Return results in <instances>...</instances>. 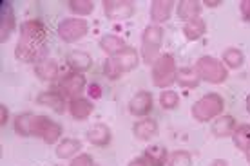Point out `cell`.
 Wrapping results in <instances>:
<instances>
[{
	"label": "cell",
	"mask_w": 250,
	"mask_h": 166,
	"mask_svg": "<svg viewBox=\"0 0 250 166\" xmlns=\"http://www.w3.org/2000/svg\"><path fill=\"white\" fill-rule=\"evenodd\" d=\"M178 63L176 58L170 53H162L156 62L150 65V80L152 85L165 91L176 83V76H178Z\"/></svg>",
	"instance_id": "obj_1"
},
{
	"label": "cell",
	"mask_w": 250,
	"mask_h": 166,
	"mask_svg": "<svg viewBox=\"0 0 250 166\" xmlns=\"http://www.w3.org/2000/svg\"><path fill=\"white\" fill-rule=\"evenodd\" d=\"M163 37H165L163 25H145L144 33H142V43H140V56L145 65H152L160 58Z\"/></svg>",
	"instance_id": "obj_2"
},
{
	"label": "cell",
	"mask_w": 250,
	"mask_h": 166,
	"mask_svg": "<svg viewBox=\"0 0 250 166\" xmlns=\"http://www.w3.org/2000/svg\"><path fill=\"white\" fill-rule=\"evenodd\" d=\"M225 111V99L218 92H208L205 96H201L196 103H192L190 114L192 119H196L198 123H210L216 117H219Z\"/></svg>",
	"instance_id": "obj_3"
},
{
	"label": "cell",
	"mask_w": 250,
	"mask_h": 166,
	"mask_svg": "<svg viewBox=\"0 0 250 166\" xmlns=\"http://www.w3.org/2000/svg\"><path fill=\"white\" fill-rule=\"evenodd\" d=\"M194 67L198 71L201 81L212 83V85H221L229 80V69L216 56H201L196 60Z\"/></svg>",
	"instance_id": "obj_4"
},
{
	"label": "cell",
	"mask_w": 250,
	"mask_h": 166,
	"mask_svg": "<svg viewBox=\"0 0 250 166\" xmlns=\"http://www.w3.org/2000/svg\"><path fill=\"white\" fill-rule=\"evenodd\" d=\"M89 24L85 18H78V17H65L58 22L57 35L63 43H75L80 42L83 37H87Z\"/></svg>",
	"instance_id": "obj_5"
},
{
	"label": "cell",
	"mask_w": 250,
	"mask_h": 166,
	"mask_svg": "<svg viewBox=\"0 0 250 166\" xmlns=\"http://www.w3.org/2000/svg\"><path fill=\"white\" fill-rule=\"evenodd\" d=\"M62 125L47 116H37L33 123V137H40L45 145H55L62 141Z\"/></svg>",
	"instance_id": "obj_6"
},
{
	"label": "cell",
	"mask_w": 250,
	"mask_h": 166,
	"mask_svg": "<svg viewBox=\"0 0 250 166\" xmlns=\"http://www.w3.org/2000/svg\"><path fill=\"white\" fill-rule=\"evenodd\" d=\"M15 58L22 63L37 65L38 62L49 58V45H47V42L37 43V42H24V40H19L17 45H15Z\"/></svg>",
	"instance_id": "obj_7"
},
{
	"label": "cell",
	"mask_w": 250,
	"mask_h": 166,
	"mask_svg": "<svg viewBox=\"0 0 250 166\" xmlns=\"http://www.w3.org/2000/svg\"><path fill=\"white\" fill-rule=\"evenodd\" d=\"M85 89H87V78H85V74L73 73V71L63 73L57 81V91L62 92L67 99L80 98L82 94L85 92Z\"/></svg>",
	"instance_id": "obj_8"
},
{
	"label": "cell",
	"mask_w": 250,
	"mask_h": 166,
	"mask_svg": "<svg viewBox=\"0 0 250 166\" xmlns=\"http://www.w3.org/2000/svg\"><path fill=\"white\" fill-rule=\"evenodd\" d=\"M102 9L109 20H127L136 13V2L131 0H104Z\"/></svg>",
	"instance_id": "obj_9"
},
{
	"label": "cell",
	"mask_w": 250,
	"mask_h": 166,
	"mask_svg": "<svg viewBox=\"0 0 250 166\" xmlns=\"http://www.w3.org/2000/svg\"><path fill=\"white\" fill-rule=\"evenodd\" d=\"M17 17H15V9L9 0H2L0 2V40L7 42L13 37V33L17 31Z\"/></svg>",
	"instance_id": "obj_10"
},
{
	"label": "cell",
	"mask_w": 250,
	"mask_h": 166,
	"mask_svg": "<svg viewBox=\"0 0 250 166\" xmlns=\"http://www.w3.org/2000/svg\"><path fill=\"white\" fill-rule=\"evenodd\" d=\"M47 29L40 20H25L19 27V40L24 42H37V43H45L47 40Z\"/></svg>",
	"instance_id": "obj_11"
},
{
	"label": "cell",
	"mask_w": 250,
	"mask_h": 166,
	"mask_svg": "<svg viewBox=\"0 0 250 166\" xmlns=\"http://www.w3.org/2000/svg\"><path fill=\"white\" fill-rule=\"evenodd\" d=\"M152 109H154V98H152V92H149V91H138L129 99V112L138 119L149 117Z\"/></svg>",
	"instance_id": "obj_12"
},
{
	"label": "cell",
	"mask_w": 250,
	"mask_h": 166,
	"mask_svg": "<svg viewBox=\"0 0 250 166\" xmlns=\"http://www.w3.org/2000/svg\"><path fill=\"white\" fill-rule=\"evenodd\" d=\"M37 103L42 105V107H47L57 114H65L69 107V99L62 92H58L57 89H53V91H44V92L38 94Z\"/></svg>",
	"instance_id": "obj_13"
},
{
	"label": "cell",
	"mask_w": 250,
	"mask_h": 166,
	"mask_svg": "<svg viewBox=\"0 0 250 166\" xmlns=\"http://www.w3.org/2000/svg\"><path fill=\"white\" fill-rule=\"evenodd\" d=\"M174 7H176V2H172V0H152L149 6L150 24L163 25L165 22H169Z\"/></svg>",
	"instance_id": "obj_14"
},
{
	"label": "cell",
	"mask_w": 250,
	"mask_h": 166,
	"mask_svg": "<svg viewBox=\"0 0 250 166\" xmlns=\"http://www.w3.org/2000/svg\"><path fill=\"white\" fill-rule=\"evenodd\" d=\"M67 112L75 121H87L94 112V101L91 98H85V96L69 99Z\"/></svg>",
	"instance_id": "obj_15"
},
{
	"label": "cell",
	"mask_w": 250,
	"mask_h": 166,
	"mask_svg": "<svg viewBox=\"0 0 250 166\" xmlns=\"http://www.w3.org/2000/svg\"><path fill=\"white\" fill-rule=\"evenodd\" d=\"M85 137H87L89 145L96 148H105L113 141V130L105 123H96L85 132Z\"/></svg>",
	"instance_id": "obj_16"
},
{
	"label": "cell",
	"mask_w": 250,
	"mask_h": 166,
	"mask_svg": "<svg viewBox=\"0 0 250 166\" xmlns=\"http://www.w3.org/2000/svg\"><path fill=\"white\" fill-rule=\"evenodd\" d=\"M35 76H37L40 81H45V83H53V81H57L60 78V65L55 58H45L42 62H38L35 67Z\"/></svg>",
	"instance_id": "obj_17"
},
{
	"label": "cell",
	"mask_w": 250,
	"mask_h": 166,
	"mask_svg": "<svg viewBox=\"0 0 250 166\" xmlns=\"http://www.w3.org/2000/svg\"><path fill=\"white\" fill-rule=\"evenodd\" d=\"M65 63H67L69 71L85 74L93 69V56L89 55L87 51H71L65 56Z\"/></svg>",
	"instance_id": "obj_18"
},
{
	"label": "cell",
	"mask_w": 250,
	"mask_h": 166,
	"mask_svg": "<svg viewBox=\"0 0 250 166\" xmlns=\"http://www.w3.org/2000/svg\"><path fill=\"white\" fill-rule=\"evenodd\" d=\"M160 132V127H158V121L152 119V117H142L138 119L136 123L132 125V135L136 137L138 141H150L154 139Z\"/></svg>",
	"instance_id": "obj_19"
},
{
	"label": "cell",
	"mask_w": 250,
	"mask_h": 166,
	"mask_svg": "<svg viewBox=\"0 0 250 166\" xmlns=\"http://www.w3.org/2000/svg\"><path fill=\"white\" fill-rule=\"evenodd\" d=\"M238 127V121L236 117L230 116V114H221L219 117H216L210 125V132L216 139H225V137H232L234 130Z\"/></svg>",
	"instance_id": "obj_20"
},
{
	"label": "cell",
	"mask_w": 250,
	"mask_h": 166,
	"mask_svg": "<svg viewBox=\"0 0 250 166\" xmlns=\"http://www.w3.org/2000/svg\"><path fill=\"white\" fill-rule=\"evenodd\" d=\"M82 145L80 139H75V137H63L62 141L55 147V155L62 161H71L73 157H76L78 154H82Z\"/></svg>",
	"instance_id": "obj_21"
},
{
	"label": "cell",
	"mask_w": 250,
	"mask_h": 166,
	"mask_svg": "<svg viewBox=\"0 0 250 166\" xmlns=\"http://www.w3.org/2000/svg\"><path fill=\"white\" fill-rule=\"evenodd\" d=\"M114 58H116V62H118V65L122 67L124 73H131V71H134V69L140 65V62H142L140 51L131 47V45H125L124 49L120 51Z\"/></svg>",
	"instance_id": "obj_22"
},
{
	"label": "cell",
	"mask_w": 250,
	"mask_h": 166,
	"mask_svg": "<svg viewBox=\"0 0 250 166\" xmlns=\"http://www.w3.org/2000/svg\"><path fill=\"white\" fill-rule=\"evenodd\" d=\"M203 11V4L198 0H182L176 4V15L183 22H190L194 18H200Z\"/></svg>",
	"instance_id": "obj_23"
},
{
	"label": "cell",
	"mask_w": 250,
	"mask_h": 166,
	"mask_svg": "<svg viewBox=\"0 0 250 166\" xmlns=\"http://www.w3.org/2000/svg\"><path fill=\"white\" fill-rule=\"evenodd\" d=\"M37 114L25 111L20 112L19 116L13 117V129L19 137H33V123H35Z\"/></svg>",
	"instance_id": "obj_24"
},
{
	"label": "cell",
	"mask_w": 250,
	"mask_h": 166,
	"mask_svg": "<svg viewBox=\"0 0 250 166\" xmlns=\"http://www.w3.org/2000/svg\"><path fill=\"white\" fill-rule=\"evenodd\" d=\"M98 45H100V49L107 55V58H111V56L118 55L127 43H125L124 37L114 35V33H107V35H104V37L98 40Z\"/></svg>",
	"instance_id": "obj_25"
},
{
	"label": "cell",
	"mask_w": 250,
	"mask_h": 166,
	"mask_svg": "<svg viewBox=\"0 0 250 166\" xmlns=\"http://www.w3.org/2000/svg\"><path fill=\"white\" fill-rule=\"evenodd\" d=\"M176 83L183 89H198L201 83L198 71L194 65H183L178 69V76H176Z\"/></svg>",
	"instance_id": "obj_26"
},
{
	"label": "cell",
	"mask_w": 250,
	"mask_h": 166,
	"mask_svg": "<svg viewBox=\"0 0 250 166\" xmlns=\"http://www.w3.org/2000/svg\"><path fill=\"white\" fill-rule=\"evenodd\" d=\"M229 71H239L245 65V53L239 47H227L219 58Z\"/></svg>",
	"instance_id": "obj_27"
},
{
	"label": "cell",
	"mask_w": 250,
	"mask_h": 166,
	"mask_svg": "<svg viewBox=\"0 0 250 166\" xmlns=\"http://www.w3.org/2000/svg\"><path fill=\"white\" fill-rule=\"evenodd\" d=\"M169 150L160 145H150L144 150V157L149 166H167L169 165Z\"/></svg>",
	"instance_id": "obj_28"
},
{
	"label": "cell",
	"mask_w": 250,
	"mask_h": 166,
	"mask_svg": "<svg viewBox=\"0 0 250 166\" xmlns=\"http://www.w3.org/2000/svg\"><path fill=\"white\" fill-rule=\"evenodd\" d=\"M183 37L187 38V42H198L201 37H205L207 33V22L203 18H194L190 22H185L182 27Z\"/></svg>",
	"instance_id": "obj_29"
},
{
	"label": "cell",
	"mask_w": 250,
	"mask_h": 166,
	"mask_svg": "<svg viewBox=\"0 0 250 166\" xmlns=\"http://www.w3.org/2000/svg\"><path fill=\"white\" fill-rule=\"evenodd\" d=\"M232 143L239 152L247 154L250 150V123H239L232 134Z\"/></svg>",
	"instance_id": "obj_30"
},
{
	"label": "cell",
	"mask_w": 250,
	"mask_h": 166,
	"mask_svg": "<svg viewBox=\"0 0 250 166\" xmlns=\"http://www.w3.org/2000/svg\"><path fill=\"white\" fill-rule=\"evenodd\" d=\"M94 4L93 0H69L67 9L71 11V17H78V18H85L89 15L94 13Z\"/></svg>",
	"instance_id": "obj_31"
},
{
	"label": "cell",
	"mask_w": 250,
	"mask_h": 166,
	"mask_svg": "<svg viewBox=\"0 0 250 166\" xmlns=\"http://www.w3.org/2000/svg\"><path fill=\"white\" fill-rule=\"evenodd\" d=\"M158 103H160L163 111H176L180 107V94L172 91V89H165V91L160 92Z\"/></svg>",
	"instance_id": "obj_32"
},
{
	"label": "cell",
	"mask_w": 250,
	"mask_h": 166,
	"mask_svg": "<svg viewBox=\"0 0 250 166\" xmlns=\"http://www.w3.org/2000/svg\"><path fill=\"white\" fill-rule=\"evenodd\" d=\"M104 74H105L107 80L111 81H116L122 78V74H125L124 71H122V67L118 65V62H116V58L114 56H111V58H105L104 60Z\"/></svg>",
	"instance_id": "obj_33"
},
{
	"label": "cell",
	"mask_w": 250,
	"mask_h": 166,
	"mask_svg": "<svg viewBox=\"0 0 250 166\" xmlns=\"http://www.w3.org/2000/svg\"><path fill=\"white\" fill-rule=\"evenodd\" d=\"M167 166H192V155L187 150H174L170 152Z\"/></svg>",
	"instance_id": "obj_34"
},
{
	"label": "cell",
	"mask_w": 250,
	"mask_h": 166,
	"mask_svg": "<svg viewBox=\"0 0 250 166\" xmlns=\"http://www.w3.org/2000/svg\"><path fill=\"white\" fill-rule=\"evenodd\" d=\"M94 165H96V163H94L93 155L83 154V152L69 161V166H94Z\"/></svg>",
	"instance_id": "obj_35"
},
{
	"label": "cell",
	"mask_w": 250,
	"mask_h": 166,
	"mask_svg": "<svg viewBox=\"0 0 250 166\" xmlns=\"http://www.w3.org/2000/svg\"><path fill=\"white\" fill-rule=\"evenodd\" d=\"M239 13H241L243 22L250 24V0H241L239 2Z\"/></svg>",
	"instance_id": "obj_36"
},
{
	"label": "cell",
	"mask_w": 250,
	"mask_h": 166,
	"mask_svg": "<svg viewBox=\"0 0 250 166\" xmlns=\"http://www.w3.org/2000/svg\"><path fill=\"white\" fill-rule=\"evenodd\" d=\"M9 119H11L9 109H7L6 105H2V107H0V125H2V127H6V125L9 123Z\"/></svg>",
	"instance_id": "obj_37"
},
{
	"label": "cell",
	"mask_w": 250,
	"mask_h": 166,
	"mask_svg": "<svg viewBox=\"0 0 250 166\" xmlns=\"http://www.w3.org/2000/svg\"><path fill=\"white\" fill-rule=\"evenodd\" d=\"M127 166H149V163H147V159H145L144 154H142V155H138V157H134V159L129 161Z\"/></svg>",
	"instance_id": "obj_38"
},
{
	"label": "cell",
	"mask_w": 250,
	"mask_h": 166,
	"mask_svg": "<svg viewBox=\"0 0 250 166\" xmlns=\"http://www.w3.org/2000/svg\"><path fill=\"white\" fill-rule=\"evenodd\" d=\"M203 7H208V9H216V7H221L223 6V0H205V2H201Z\"/></svg>",
	"instance_id": "obj_39"
},
{
	"label": "cell",
	"mask_w": 250,
	"mask_h": 166,
	"mask_svg": "<svg viewBox=\"0 0 250 166\" xmlns=\"http://www.w3.org/2000/svg\"><path fill=\"white\" fill-rule=\"evenodd\" d=\"M208 166H230V165H229V161H225V159H214Z\"/></svg>",
	"instance_id": "obj_40"
},
{
	"label": "cell",
	"mask_w": 250,
	"mask_h": 166,
	"mask_svg": "<svg viewBox=\"0 0 250 166\" xmlns=\"http://www.w3.org/2000/svg\"><path fill=\"white\" fill-rule=\"evenodd\" d=\"M245 105H247V112L250 114V94L247 96V99H245Z\"/></svg>",
	"instance_id": "obj_41"
},
{
	"label": "cell",
	"mask_w": 250,
	"mask_h": 166,
	"mask_svg": "<svg viewBox=\"0 0 250 166\" xmlns=\"http://www.w3.org/2000/svg\"><path fill=\"white\" fill-rule=\"evenodd\" d=\"M245 157H247V163H249V165H250V150H249V152H247V154H245Z\"/></svg>",
	"instance_id": "obj_42"
},
{
	"label": "cell",
	"mask_w": 250,
	"mask_h": 166,
	"mask_svg": "<svg viewBox=\"0 0 250 166\" xmlns=\"http://www.w3.org/2000/svg\"><path fill=\"white\" fill-rule=\"evenodd\" d=\"M94 166H100V165H94Z\"/></svg>",
	"instance_id": "obj_43"
},
{
	"label": "cell",
	"mask_w": 250,
	"mask_h": 166,
	"mask_svg": "<svg viewBox=\"0 0 250 166\" xmlns=\"http://www.w3.org/2000/svg\"><path fill=\"white\" fill-rule=\"evenodd\" d=\"M55 166H60V165H55Z\"/></svg>",
	"instance_id": "obj_44"
}]
</instances>
